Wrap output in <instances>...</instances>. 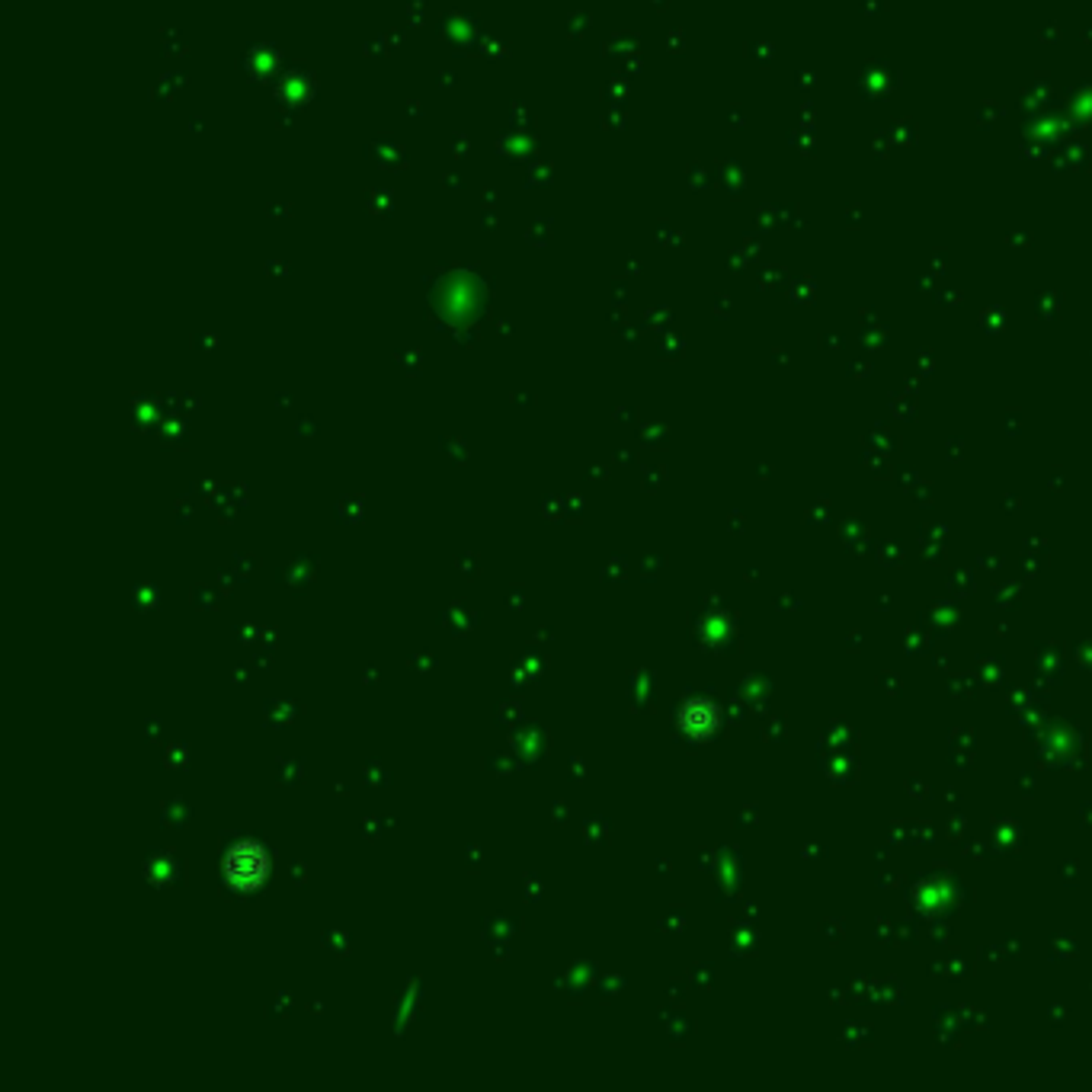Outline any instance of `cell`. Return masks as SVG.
<instances>
[{
    "label": "cell",
    "mask_w": 1092,
    "mask_h": 1092,
    "mask_svg": "<svg viewBox=\"0 0 1092 1092\" xmlns=\"http://www.w3.org/2000/svg\"><path fill=\"white\" fill-rule=\"evenodd\" d=\"M263 875H267V855H263V849L244 843L228 855V878L238 881L241 887L260 884Z\"/></svg>",
    "instance_id": "6da1fadb"
}]
</instances>
